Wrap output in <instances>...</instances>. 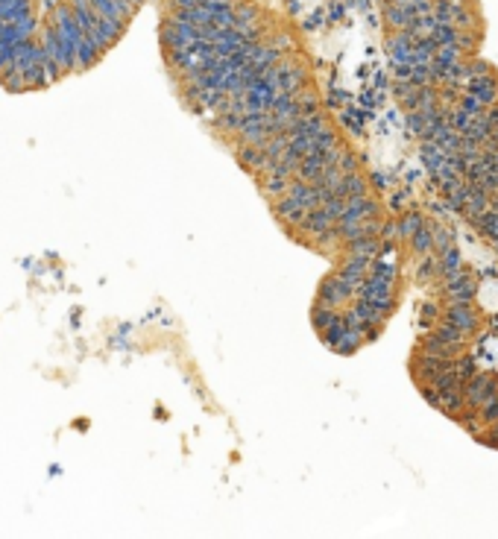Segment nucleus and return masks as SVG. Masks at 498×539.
Returning a JSON list of instances; mask_svg holds the SVG:
<instances>
[{"instance_id": "obj_1", "label": "nucleus", "mask_w": 498, "mask_h": 539, "mask_svg": "<svg viewBox=\"0 0 498 539\" xmlns=\"http://www.w3.org/2000/svg\"><path fill=\"white\" fill-rule=\"evenodd\" d=\"M0 83H4V88L9 91V94H21V91H29L27 88V79H24V74H21V68H6L4 74H0Z\"/></svg>"}]
</instances>
